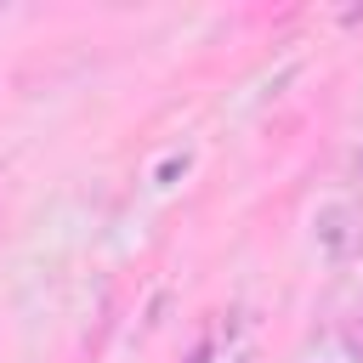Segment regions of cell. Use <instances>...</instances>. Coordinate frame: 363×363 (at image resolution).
Instances as JSON below:
<instances>
[{
  "label": "cell",
  "mask_w": 363,
  "mask_h": 363,
  "mask_svg": "<svg viewBox=\"0 0 363 363\" xmlns=\"http://www.w3.org/2000/svg\"><path fill=\"white\" fill-rule=\"evenodd\" d=\"M312 238H318V250H323V255H346V250L363 238V210H357V204H346V199L318 204V216H312Z\"/></svg>",
  "instance_id": "cell-1"
},
{
  "label": "cell",
  "mask_w": 363,
  "mask_h": 363,
  "mask_svg": "<svg viewBox=\"0 0 363 363\" xmlns=\"http://www.w3.org/2000/svg\"><path fill=\"white\" fill-rule=\"evenodd\" d=\"M352 164H357V176H363V142H357V159H352Z\"/></svg>",
  "instance_id": "cell-2"
}]
</instances>
